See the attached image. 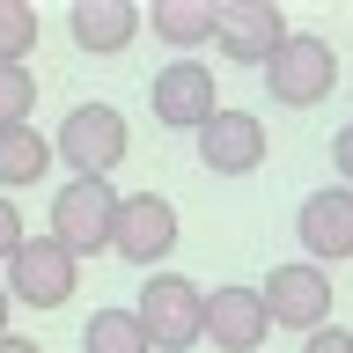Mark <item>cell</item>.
Masks as SVG:
<instances>
[{"mask_svg":"<svg viewBox=\"0 0 353 353\" xmlns=\"http://www.w3.org/2000/svg\"><path fill=\"white\" fill-rule=\"evenodd\" d=\"M132 324L148 331V353H192L206 339V287L184 280V272H148Z\"/></svg>","mask_w":353,"mask_h":353,"instance_id":"6da1fadb","label":"cell"},{"mask_svg":"<svg viewBox=\"0 0 353 353\" xmlns=\"http://www.w3.org/2000/svg\"><path fill=\"white\" fill-rule=\"evenodd\" d=\"M265 74V96L287 110H309V103H324L331 88H339V52H331L324 37H309V30H287L280 52L258 66Z\"/></svg>","mask_w":353,"mask_h":353,"instance_id":"7a4b0ae2","label":"cell"},{"mask_svg":"<svg viewBox=\"0 0 353 353\" xmlns=\"http://www.w3.org/2000/svg\"><path fill=\"white\" fill-rule=\"evenodd\" d=\"M132 132H125V110L110 103H74L59 118V140H52V154H59L74 176H96V184H110V170L125 162Z\"/></svg>","mask_w":353,"mask_h":353,"instance_id":"3957f363","label":"cell"},{"mask_svg":"<svg viewBox=\"0 0 353 353\" xmlns=\"http://www.w3.org/2000/svg\"><path fill=\"white\" fill-rule=\"evenodd\" d=\"M110 221H118V192L96 184V176H66L52 192V243L81 265L96 250H110Z\"/></svg>","mask_w":353,"mask_h":353,"instance_id":"277c9868","label":"cell"},{"mask_svg":"<svg viewBox=\"0 0 353 353\" xmlns=\"http://www.w3.org/2000/svg\"><path fill=\"white\" fill-rule=\"evenodd\" d=\"M258 302H265L272 324H287V331H302V339H309V331L331 324V272H324V265H309V258H287V265L265 272Z\"/></svg>","mask_w":353,"mask_h":353,"instance_id":"5b68a950","label":"cell"},{"mask_svg":"<svg viewBox=\"0 0 353 353\" xmlns=\"http://www.w3.org/2000/svg\"><path fill=\"white\" fill-rule=\"evenodd\" d=\"M8 302H30V309H66L74 287H81V265L66 258L52 236H22L15 258H8Z\"/></svg>","mask_w":353,"mask_h":353,"instance_id":"8992f818","label":"cell"},{"mask_svg":"<svg viewBox=\"0 0 353 353\" xmlns=\"http://www.w3.org/2000/svg\"><path fill=\"white\" fill-rule=\"evenodd\" d=\"M110 250L125 265H140V272H154L176 250V206L162 192H125L118 199V221H110Z\"/></svg>","mask_w":353,"mask_h":353,"instance_id":"52a82bcc","label":"cell"},{"mask_svg":"<svg viewBox=\"0 0 353 353\" xmlns=\"http://www.w3.org/2000/svg\"><path fill=\"white\" fill-rule=\"evenodd\" d=\"M148 110H154L170 132H199V125L221 110V81H214V66H206V59H170V66L148 81Z\"/></svg>","mask_w":353,"mask_h":353,"instance_id":"ba28073f","label":"cell"},{"mask_svg":"<svg viewBox=\"0 0 353 353\" xmlns=\"http://www.w3.org/2000/svg\"><path fill=\"white\" fill-rule=\"evenodd\" d=\"M280 37H287L280 0H214V44H221V59L265 66L272 52H280Z\"/></svg>","mask_w":353,"mask_h":353,"instance_id":"9c48e42d","label":"cell"},{"mask_svg":"<svg viewBox=\"0 0 353 353\" xmlns=\"http://www.w3.org/2000/svg\"><path fill=\"white\" fill-rule=\"evenodd\" d=\"M192 140H199V162H206L214 176H250V170H265V154H272L265 118L258 110H228V103H221Z\"/></svg>","mask_w":353,"mask_h":353,"instance_id":"30bf717a","label":"cell"},{"mask_svg":"<svg viewBox=\"0 0 353 353\" xmlns=\"http://www.w3.org/2000/svg\"><path fill=\"white\" fill-rule=\"evenodd\" d=\"M294 243H302L309 265H339L353 258V192L346 184H324V192H309L302 206H294Z\"/></svg>","mask_w":353,"mask_h":353,"instance_id":"8fae6325","label":"cell"},{"mask_svg":"<svg viewBox=\"0 0 353 353\" xmlns=\"http://www.w3.org/2000/svg\"><path fill=\"white\" fill-rule=\"evenodd\" d=\"M265 331H272V316H265L258 287H206V339H214L221 353H258Z\"/></svg>","mask_w":353,"mask_h":353,"instance_id":"7c38bea8","label":"cell"},{"mask_svg":"<svg viewBox=\"0 0 353 353\" xmlns=\"http://www.w3.org/2000/svg\"><path fill=\"white\" fill-rule=\"evenodd\" d=\"M66 37L81 44L88 59H110V52H125L140 37V8L132 0H74L66 8Z\"/></svg>","mask_w":353,"mask_h":353,"instance_id":"4fadbf2b","label":"cell"},{"mask_svg":"<svg viewBox=\"0 0 353 353\" xmlns=\"http://www.w3.org/2000/svg\"><path fill=\"white\" fill-rule=\"evenodd\" d=\"M140 22H148L162 44H170L176 59H192L199 44H214V0H154Z\"/></svg>","mask_w":353,"mask_h":353,"instance_id":"5bb4252c","label":"cell"},{"mask_svg":"<svg viewBox=\"0 0 353 353\" xmlns=\"http://www.w3.org/2000/svg\"><path fill=\"white\" fill-rule=\"evenodd\" d=\"M44 170H52V140H44L37 125H0V192L8 199L30 192Z\"/></svg>","mask_w":353,"mask_h":353,"instance_id":"9a60e30c","label":"cell"},{"mask_svg":"<svg viewBox=\"0 0 353 353\" xmlns=\"http://www.w3.org/2000/svg\"><path fill=\"white\" fill-rule=\"evenodd\" d=\"M81 353H148V331L132 324V309H96L81 324Z\"/></svg>","mask_w":353,"mask_h":353,"instance_id":"2e32d148","label":"cell"},{"mask_svg":"<svg viewBox=\"0 0 353 353\" xmlns=\"http://www.w3.org/2000/svg\"><path fill=\"white\" fill-rule=\"evenodd\" d=\"M37 37H44L37 8H30V0H0V66H22L37 52Z\"/></svg>","mask_w":353,"mask_h":353,"instance_id":"e0dca14e","label":"cell"},{"mask_svg":"<svg viewBox=\"0 0 353 353\" xmlns=\"http://www.w3.org/2000/svg\"><path fill=\"white\" fill-rule=\"evenodd\" d=\"M30 110H37V74L0 66V125H30Z\"/></svg>","mask_w":353,"mask_h":353,"instance_id":"ac0fdd59","label":"cell"},{"mask_svg":"<svg viewBox=\"0 0 353 353\" xmlns=\"http://www.w3.org/2000/svg\"><path fill=\"white\" fill-rule=\"evenodd\" d=\"M22 236H30V228H22V206H15L8 192H0V265L15 258V243H22Z\"/></svg>","mask_w":353,"mask_h":353,"instance_id":"d6986e66","label":"cell"},{"mask_svg":"<svg viewBox=\"0 0 353 353\" xmlns=\"http://www.w3.org/2000/svg\"><path fill=\"white\" fill-rule=\"evenodd\" d=\"M331 170L346 176V192H353V118H346L339 132H331Z\"/></svg>","mask_w":353,"mask_h":353,"instance_id":"ffe728a7","label":"cell"},{"mask_svg":"<svg viewBox=\"0 0 353 353\" xmlns=\"http://www.w3.org/2000/svg\"><path fill=\"white\" fill-rule=\"evenodd\" d=\"M302 353H353V331L324 324V331H309V339H302Z\"/></svg>","mask_w":353,"mask_h":353,"instance_id":"44dd1931","label":"cell"},{"mask_svg":"<svg viewBox=\"0 0 353 353\" xmlns=\"http://www.w3.org/2000/svg\"><path fill=\"white\" fill-rule=\"evenodd\" d=\"M0 353H44L37 339H22V331H8V339H0Z\"/></svg>","mask_w":353,"mask_h":353,"instance_id":"7402d4cb","label":"cell"},{"mask_svg":"<svg viewBox=\"0 0 353 353\" xmlns=\"http://www.w3.org/2000/svg\"><path fill=\"white\" fill-rule=\"evenodd\" d=\"M8 309H15V302H8V287H0V339H8Z\"/></svg>","mask_w":353,"mask_h":353,"instance_id":"603a6c76","label":"cell"}]
</instances>
